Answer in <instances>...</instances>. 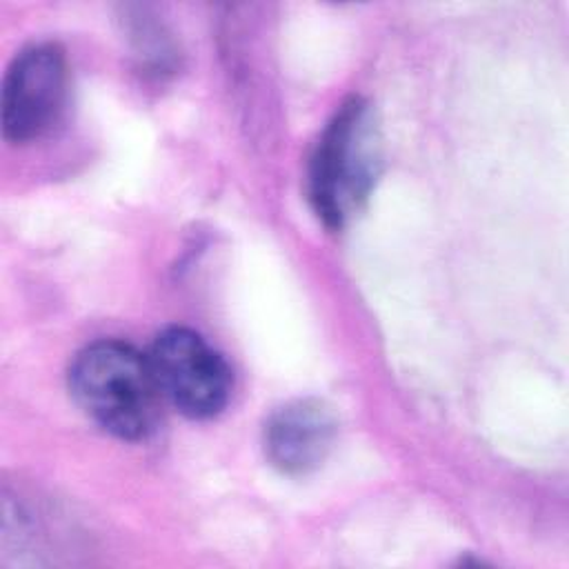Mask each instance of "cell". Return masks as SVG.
Returning <instances> with one entry per match:
<instances>
[{"mask_svg":"<svg viewBox=\"0 0 569 569\" xmlns=\"http://www.w3.org/2000/svg\"><path fill=\"white\" fill-rule=\"evenodd\" d=\"M69 391L89 420L120 440H144L158 427L162 393L149 356L122 340L80 349L69 365Z\"/></svg>","mask_w":569,"mask_h":569,"instance_id":"1","label":"cell"},{"mask_svg":"<svg viewBox=\"0 0 569 569\" xmlns=\"http://www.w3.org/2000/svg\"><path fill=\"white\" fill-rule=\"evenodd\" d=\"M380 167L378 127L362 98L345 100L327 122L309 162V202L329 229H340L369 196Z\"/></svg>","mask_w":569,"mask_h":569,"instance_id":"2","label":"cell"},{"mask_svg":"<svg viewBox=\"0 0 569 569\" xmlns=\"http://www.w3.org/2000/svg\"><path fill=\"white\" fill-rule=\"evenodd\" d=\"M149 362L160 393L187 418L218 416L231 396L227 360L193 329L167 327L151 345Z\"/></svg>","mask_w":569,"mask_h":569,"instance_id":"3","label":"cell"},{"mask_svg":"<svg viewBox=\"0 0 569 569\" xmlns=\"http://www.w3.org/2000/svg\"><path fill=\"white\" fill-rule=\"evenodd\" d=\"M67 56L56 42L24 47L2 80V136L11 144L42 138L60 118L67 100Z\"/></svg>","mask_w":569,"mask_h":569,"instance_id":"4","label":"cell"},{"mask_svg":"<svg viewBox=\"0 0 569 569\" xmlns=\"http://www.w3.org/2000/svg\"><path fill=\"white\" fill-rule=\"evenodd\" d=\"M338 433L333 409L318 398H296L271 411L262 429L267 460L287 476L313 471L329 456Z\"/></svg>","mask_w":569,"mask_h":569,"instance_id":"5","label":"cell"}]
</instances>
